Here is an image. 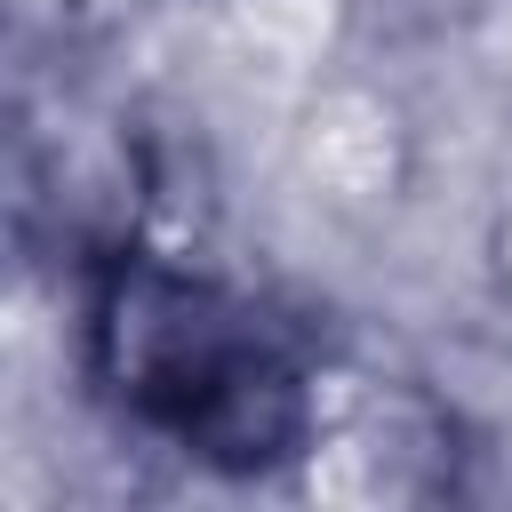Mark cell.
I'll return each instance as SVG.
<instances>
[{"label": "cell", "mask_w": 512, "mask_h": 512, "mask_svg": "<svg viewBox=\"0 0 512 512\" xmlns=\"http://www.w3.org/2000/svg\"><path fill=\"white\" fill-rule=\"evenodd\" d=\"M104 336L120 344V392L200 456L264 464L296 440V376L208 288L144 272L104 312Z\"/></svg>", "instance_id": "6da1fadb"}]
</instances>
